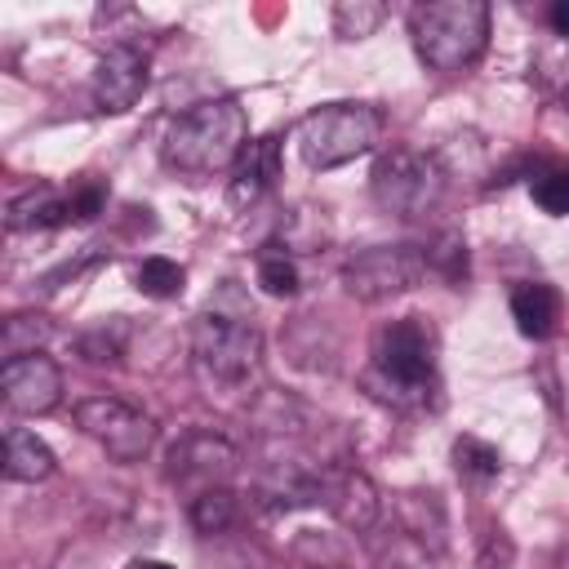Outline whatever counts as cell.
<instances>
[{
	"mask_svg": "<svg viewBox=\"0 0 569 569\" xmlns=\"http://www.w3.org/2000/svg\"><path fill=\"white\" fill-rule=\"evenodd\" d=\"M249 147V120L236 98H209L182 111L164 133V164L178 173H213L240 160Z\"/></svg>",
	"mask_w": 569,
	"mask_h": 569,
	"instance_id": "1",
	"label": "cell"
},
{
	"mask_svg": "<svg viewBox=\"0 0 569 569\" xmlns=\"http://www.w3.org/2000/svg\"><path fill=\"white\" fill-rule=\"evenodd\" d=\"M409 36L431 71H462L485 53L489 4L485 0H436L409 13Z\"/></svg>",
	"mask_w": 569,
	"mask_h": 569,
	"instance_id": "2",
	"label": "cell"
},
{
	"mask_svg": "<svg viewBox=\"0 0 569 569\" xmlns=\"http://www.w3.org/2000/svg\"><path fill=\"white\" fill-rule=\"evenodd\" d=\"M191 356L204 382H218V387L244 382L262 356V333L253 325V311L244 302L240 307L209 302L191 329Z\"/></svg>",
	"mask_w": 569,
	"mask_h": 569,
	"instance_id": "3",
	"label": "cell"
},
{
	"mask_svg": "<svg viewBox=\"0 0 569 569\" xmlns=\"http://www.w3.org/2000/svg\"><path fill=\"white\" fill-rule=\"evenodd\" d=\"M369 378L396 405L427 400L431 382H436V338H431V325H422L418 316H405V320H391L387 329H378V338H373V373Z\"/></svg>",
	"mask_w": 569,
	"mask_h": 569,
	"instance_id": "4",
	"label": "cell"
},
{
	"mask_svg": "<svg viewBox=\"0 0 569 569\" xmlns=\"http://www.w3.org/2000/svg\"><path fill=\"white\" fill-rule=\"evenodd\" d=\"M378 138H382V116L369 102H325L307 111L293 129V142L307 169H338L373 151Z\"/></svg>",
	"mask_w": 569,
	"mask_h": 569,
	"instance_id": "5",
	"label": "cell"
},
{
	"mask_svg": "<svg viewBox=\"0 0 569 569\" xmlns=\"http://www.w3.org/2000/svg\"><path fill=\"white\" fill-rule=\"evenodd\" d=\"M369 191H373L382 213L422 218L445 196V169H440L436 156H427L418 147H391V151L378 156V164L369 173Z\"/></svg>",
	"mask_w": 569,
	"mask_h": 569,
	"instance_id": "6",
	"label": "cell"
},
{
	"mask_svg": "<svg viewBox=\"0 0 569 569\" xmlns=\"http://www.w3.org/2000/svg\"><path fill=\"white\" fill-rule=\"evenodd\" d=\"M427 271H431L427 249H418V244H373V249L356 253L342 267V284L360 302H382V298L418 289Z\"/></svg>",
	"mask_w": 569,
	"mask_h": 569,
	"instance_id": "7",
	"label": "cell"
},
{
	"mask_svg": "<svg viewBox=\"0 0 569 569\" xmlns=\"http://www.w3.org/2000/svg\"><path fill=\"white\" fill-rule=\"evenodd\" d=\"M76 422H80V431L89 440H98L120 462H138L156 445V422L142 409H133V405H124L116 396H89V400H80L76 405Z\"/></svg>",
	"mask_w": 569,
	"mask_h": 569,
	"instance_id": "8",
	"label": "cell"
},
{
	"mask_svg": "<svg viewBox=\"0 0 569 569\" xmlns=\"http://www.w3.org/2000/svg\"><path fill=\"white\" fill-rule=\"evenodd\" d=\"M231 471H236V449L213 431H191L169 453V476L182 489H191V498L204 489H222Z\"/></svg>",
	"mask_w": 569,
	"mask_h": 569,
	"instance_id": "9",
	"label": "cell"
},
{
	"mask_svg": "<svg viewBox=\"0 0 569 569\" xmlns=\"http://www.w3.org/2000/svg\"><path fill=\"white\" fill-rule=\"evenodd\" d=\"M0 391H4L9 409H18V413H49V409L62 400V369H58L44 351L4 360V369H0Z\"/></svg>",
	"mask_w": 569,
	"mask_h": 569,
	"instance_id": "10",
	"label": "cell"
},
{
	"mask_svg": "<svg viewBox=\"0 0 569 569\" xmlns=\"http://www.w3.org/2000/svg\"><path fill=\"white\" fill-rule=\"evenodd\" d=\"M147 89V58L133 44H111L93 67V102L102 111H129Z\"/></svg>",
	"mask_w": 569,
	"mask_h": 569,
	"instance_id": "11",
	"label": "cell"
},
{
	"mask_svg": "<svg viewBox=\"0 0 569 569\" xmlns=\"http://www.w3.org/2000/svg\"><path fill=\"white\" fill-rule=\"evenodd\" d=\"M280 178V138H253L231 164V204H258Z\"/></svg>",
	"mask_w": 569,
	"mask_h": 569,
	"instance_id": "12",
	"label": "cell"
},
{
	"mask_svg": "<svg viewBox=\"0 0 569 569\" xmlns=\"http://www.w3.org/2000/svg\"><path fill=\"white\" fill-rule=\"evenodd\" d=\"M320 502L347 525V529H369L378 516V498L373 485L360 471H325V493Z\"/></svg>",
	"mask_w": 569,
	"mask_h": 569,
	"instance_id": "13",
	"label": "cell"
},
{
	"mask_svg": "<svg viewBox=\"0 0 569 569\" xmlns=\"http://www.w3.org/2000/svg\"><path fill=\"white\" fill-rule=\"evenodd\" d=\"M511 320L525 338H547L560 320V293L542 280H525L511 289Z\"/></svg>",
	"mask_w": 569,
	"mask_h": 569,
	"instance_id": "14",
	"label": "cell"
},
{
	"mask_svg": "<svg viewBox=\"0 0 569 569\" xmlns=\"http://www.w3.org/2000/svg\"><path fill=\"white\" fill-rule=\"evenodd\" d=\"M4 476L9 480H27V485L53 476V449L27 427H9L4 431Z\"/></svg>",
	"mask_w": 569,
	"mask_h": 569,
	"instance_id": "15",
	"label": "cell"
},
{
	"mask_svg": "<svg viewBox=\"0 0 569 569\" xmlns=\"http://www.w3.org/2000/svg\"><path fill=\"white\" fill-rule=\"evenodd\" d=\"M62 222H76L71 213V196H58V191H27L9 204V227L13 231H36V227H62Z\"/></svg>",
	"mask_w": 569,
	"mask_h": 569,
	"instance_id": "16",
	"label": "cell"
},
{
	"mask_svg": "<svg viewBox=\"0 0 569 569\" xmlns=\"http://www.w3.org/2000/svg\"><path fill=\"white\" fill-rule=\"evenodd\" d=\"M453 467H458L462 480L485 485V480H493L502 471V453L489 440H480V436H458L453 440Z\"/></svg>",
	"mask_w": 569,
	"mask_h": 569,
	"instance_id": "17",
	"label": "cell"
},
{
	"mask_svg": "<svg viewBox=\"0 0 569 569\" xmlns=\"http://www.w3.org/2000/svg\"><path fill=\"white\" fill-rule=\"evenodd\" d=\"M133 284H138L147 298H178L182 284H187V271H182L173 258L151 253V258H142V262L133 267Z\"/></svg>",
	"mask_w": 569,
	"mask_h": 569,
	"instance_id": "18",
	"label": "cell"
},
{
	"mask_svg": "<svg viewBox=\"0 0 569 569\" xmlns=\"http://www.w3.org/2000/svg\"><path fill=\"white\" fill-rule=\"evenodd\" d=\"M231 520H236V493L227 485L191 498V525L200 533H222V529H231Z\"/></svg>",
	"mask_w": 569,
	"mask_h": 569,
	"instance_id": "19",
	"label": "cell"
},
{
	"mask_svg": "<svg viewBox=\"0 0 569 569\" xmlns=\"http://www.w3.org/2000/svg\"><path fill=\"white\" fill-rule=\"evenodd\" d=\"M258 284L271 293V298H293L298 293V262L284 253V249H267V253H258Z\"/></svg>",
	"mask_w": 569,
	"mask_h": 569,
	"instance_id": "20",
	"label": "cell"
},
{
	"mask_svg": "<svg viewBox=\"0 0 569 569\" xmlns=\"http://www.w3.org/2000/svg\"><path fill=\"white\" fill-rule=\"evenodd\" d=\"M529 191H533L538 209L565 218V213H569V164H551V169H542V173L529 182Z\"/></svg>",
	"mask_w": 569,
	"mask_h": 569,
	"instance_id": "21",
	"label": "cell"
},
{
	"mask_svg": "<svg viewBox=\"0 0 569 569\" xmlns=\"http://www.w3.org/2000/svg\"><path fill=\"white\" fill-rule=\"evenodd\" d=\"M382 4H369V0H342L338 9H333V27H338V36L342 40H360V36H369L378 22H382Z\"/></svg>",
	"mask_w": 569,
	"mask_h": 569,
	"instance_id": "22",
	"label": "cell"
},
{
	"mask_svg": "<svg viewBox=\"0 0 569 569\" xmlns=\"http://www.w3.org/2000/svg\"><path fill=\"white\" fill-rule=\"evenodd\" d=\"M44 333H49L44 316H9V320H4V356H9V360L31 356V351L44 342Z\"/></svg>",
	"mask_w": 569,
	"mask_h": 569,
	"instance_id": "23",
	"label": "cell"
},
{
	"mask_svg": "<svg viewBox=\"0 0 569 569\" xmlns=\"http://www.w3.org/2000/svg\"><path fill=\"white\" fill-rule=\"evenodd\" d=\"M427 262H431L436 271H445L449 280H462V276H467V244H462L458 236H440L436 249H427Z\"/></svg>",
	"mask_w": 569,
	"mask_h": 569,
	"instance_id": "24",
	"label": "cell"
},
{
	"mask_svg": "<svg viewBox=\"0 0 569 569\" xmlns=\"http://www.w3.org/2000/svg\"><path fill=\"white\" fill-rule=\"evenodd\" d=\"M71 213H76V222L98 218V213H102V187H80V191H71Z\"/></svg>",
	"mask_w": 569,
	"mask_h": 569,
	"instance_id": "25",
	"label": "cell"
},
{
	"mask_svg": "<svg viewBox=\"0 0 569 569\" xmlns=\"http://www.w3.org/2000/svg\"><path fill=\"white\" fill-rule=\"evenodd\" d=\"M551 27H556V36L569 40V0H560V4L551 9Z\"/></svg>",
	"mask_w": 569,
	"mask_h": 569,
	"instance_id": "26",
	"label": "cell"
},
{
	"mask_svg": "<svg viewBox=\"0 0 569 569\" xmlns=\"http://www.w3.org/2000/svg\"><path fill=\"white\" fill-rule=\"evenodd\" d=\"M124 569H178V565H169V560H129Z\"/></svg>",
	"mask_w": 569,
	"mask_h": 569,
	"instance_id": "27",
	"label": "cell"
},
{
	"mask_svg": "<svg viewBox=\"0 0 569 569\" xmlns=\"http://www.w3.org/2000/svg\"><path fill=\"white\" fill-rule=\"evenodd\" d=\"M565 107H569V89H565Z\"/></svg>",
	"mask_w": 569,
	"mask_h": 569,
	"instance_id": "28",
	"label": "cell"
}]
</instances>
